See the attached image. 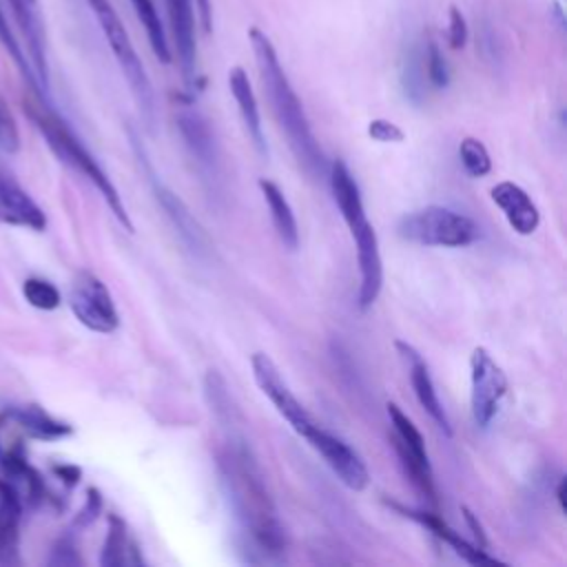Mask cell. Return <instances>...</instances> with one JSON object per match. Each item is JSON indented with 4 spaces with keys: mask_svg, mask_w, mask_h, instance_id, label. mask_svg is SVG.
<instances>
[{
    "mask_svg": "<svg viewBox=\"0 0 567 567\" xmlns=\"http://www.w3.org/2000/svg\"><path fill=\"white\" fill-rule=\"evenodd\" d=\"M248 40L255 53L259 80L264 86V93L270 102V109L277 117V124L281 133L286 135L299 166L306 171L308 177L321 179L328 177V162L326 155L310 128V122L306 117L303 104L297 97L292 84L288 82V75L279 62V55L272 47V40L259 29L250 27L248 29Z\"/></svg>",
    "mask_w": 567,
    "mask_h": 567,
    "instance_id": "6da1fadb",
    "label": "cell"
},
{
    "mask_svg": "<svg viewBox=\"0 0 567 567\" xmlns=\"http://www.w3.org/2000/svg\"><path fill=\"white\" fill-rule=\"evenodd\" d=\"M217 467L230 498V507L250 534L252 543L268 554H281L286 547L284 525L266 489L264 474L241 439H233V443L219 452Z\"/></svg>",
    "mask_w": 567,
    "mask_h": 567,
    "instance_id": "7a4b0ae2",
    "label": "cell"
},
{
    "mask_svg": "<svg viewBox=\"0 0 567 567\" xmlns=\"http://www.w3.org/2000/svg\"><path fill=\"white\" fill-rule=\"evenodd\" d=\"M328 182H330L337 208L357 244V261H359L357 301H359V308L365 310L379 299L383 288V261L379 252V239L372 224L365 217L359 186L350 168L341 159H334L328 166Z\"/></svg>",
    "mask_w": 567,
    "mask_h": 567,
    "instance_id": "3957f363",
    "label": "cell"
},
{
    "mask_svg": "<svg viewBox=\"0 0 567 567\" xmlns=\"http://www.w3.org/2000/svg\"><path fill=\"white\" fill-rule=\"evenodd\" d=\"M24 113L29 115L33 126L42 133V137L47 140L49 148L58 155V159L64 162L66 166H71L73 171H78L80 175H84L100 190V195L104 197L106 206L113 210L117 221L128 233H133L135 230L133 221H131V217H128V213L122 204V197H120L117 188L113 186L109 175L102 171L97 159L86 151V146L69 128V124L55 111H51L49 102L38 97L35 93H29V97L24 100Z\"/></svg>",
    "mask_w": 567,
    "mask_h": 567,
    "instance_id": "277c9868",
    "label": "cell"
},
{
    "mask_svg": "<svg viewBox=\"0 0 567 567\" xmlns=\"http://www.w3.org/2000/svg\"><path fill=\"white\" fill-rule=\"evenodd\" d=\"M89 9L93 11L104 40L109 42L111 53L115 55L122 75L128 82V89L140 106L142 117L146 120V124L153 128L155 124V93H153V84L148 80V73L131 42V35L122 22V18L117 16V11L113 9L111 0H86Z\"/></svg>",
    "mask_w": 567,
    "mask_h": 567,
    "instance_id": "5b68a950",
    "label": "cell"
},
{
    "mask_svg": "<svg viewBox=\"0 0 567 567\" xmlns=\"http://www.w3.org/2000/svg\"><path fill=\"white\" fill-rule=\"evenodd\" d=\"M399 235L421 246H445L461 248L481 239V226L452 208L425 206L401 217L396 226Z\"/></svg>",
    "mask_w": 567,
    "mask_h": 567,
    "instance_id": "8992f818",
    "label": "cell"
},
{
    "mask_svg": "<svg viewBox=\"0 0 567 567\" xmlns=\"http://www.w3.org/2000/svg\"><path fill=\"white\" fill-rule=\"evenodd\" d=\"M385 410H388V419H390V425H392V447L396 452L399 463L403 465L412 485L432 505H436V489H434L432 467H430L425 441H423L419 427L412 423V419L396 403L390 401L385 405Z\"/></svg>",
    "mask_w": 567,
    "mask_h": 567,
    "instance_id": "52a82bcc",
    "label": "cell"
},
{
    "mask_svg": "<svg viewBox=\"0 0 567 567\" xmlns=\"http://www.w3.org/2000/svg\"><path fill=\"white\" fill-rule=\"evenodd\" d=\"M69 308L91 332L111 334L120 326V315L104 281L91 270H78L69 288Z\"/></svg>",
    "mask_w": 567,
    "mask_h": 567,
    "instance_id": "ba28073f",
    "label": "cell"
},
{
    "mask_svg": "<svg viewBox=\"0 0 567 567\" xmlns=\"http://www.w3.org/2000/svg\"><path fill=\"white\" fill-rule=\"evenodd\" d=\"M131 142H133L137 162H140V166L144 168V173H146V177H148V184H151V188H153V193H155V199H157V204L164 208V213H166V217L171 219V224L175 226V230L179 233V239L186 244V248H188L190 252L204 255V252L208 250V239H206L202 226H199L197 219L188 213L186 204L159 179V175L155 173V168H153V164H151V159H148L144 146L140 144V140H137L133 133H131Z\"/></svg>",
    "mask_w": 567,
    "mask_h": 567,
    "instance_id": "9c48e42d",
    "label": "cell"
},
{
    "mask_svg": "<svg viewBox=\"0 0 567 567\" xmlns=\"http://www.w3.org/2000/svg\"><path fill=\"white\" fill-rule=\"evenodd\" d=\"M470 370H472V394H470L472 416L478 427H487L498 412L501 399L507 392V377L483 346H476L472 350Z\"/></svg>",
    "mask_w": 567,
    "mask_h": 567,
    "instance_id": "30bf717a",
    "label": "cell"
},
{
    "mask_svg": "<svg viewBox=\"0 0 567 567\" xmlns=\"http://www.w3.org/2000/svg\"><path fill=\"white\" fill-rule=\"evenodd\" d=\"M250 368H252V377H255V383L259 385V390L270 399V403L277 408V412L288 421V425L299 436L306 439L310 434V430L317 425V421L308 414V410L301 405V401L290 392V388L281 379L275 361L264 352H255L250 357Z\"/></svg>",
    "mask_w": 567,
    "mask_h": 567,
    "instance_id": "8fae6325",
    "label": "cell"
},
{
    "mask_svg": "<svg viewBox=\"0 0 567 567\" xmlns=\"http://www.w3.org/2000/svg\"><path fill=\"white\" fill-rule=\"evenodd\" d=\"M306 441L312 445V450L319 452V456L326 461V465L337 474V478L354 489L361 492L370 483V472L363 463V458L337 434L323 430L319 423L310 430Z\"/></svg>",
    "mask_w": 567,
    "mask_h": 567,
    "instance_id": "7c38bea8",
    "label": "cell"
},
{
    "mask_svg": "<svg viewBox=\"0 0 567 567\" xmlns=\"http://www.w3.org/2000/svg\"><path fill=\"white\" fill-rule=\"evenodd\" d=\"M173 55L188 91L197 89V42H195V4L193 0H164Z\"/></svg>",
    "mask_w": 567,
    "mask_h": 567,
    "instance_id": "4fadbf2b",
    "label": "cell"
},
{
    "mask_svg": "<svg viewBox=\"0 0 567 567\" xmlns=\"http://www.w3.org/2000/svg\"><path fill=\"white\" fill-rule=\"evenodd\" d=\"M0 224L42 233L47 228V215L29 190L16 179V175L0 164Z\"/></svg>",
    "mask_w": 567,
    "mask_h": 567,
    "instance_id": "5bb4252c",
    "label": "cell"
},
{
    "mask_svg": "<svg viewBox=\"0 0 567 567\" xmlns=\"http://www.w3.org/2000/svg\"><path fill=\"white\" fill-rule=\"evenodd\" d=\"M11 16L20 29V35L24 40L22 47H27V58L33 66V73L42 86V91L49 95V64H47V38H44V24L40 16V2L38 0H7Z\"/></svg>",
    "mask_w": 567,
    "mask_h": 567,
    "instance_id": "9a60e30c",
    "label": "cell"
},
{
    "mask_svg": "<svg viewBox=\"0 0 567 567\" xmlns=\"http://www.w3.org/2000/svg\"><path fill=\"white\" fill-rule=\"evenodd\" d=\"M394 346H396L401 359L408 365L410 383H412V390H414V396H416L419 405L430 414V419L436 423V427L445 436H452V423H450V416H447V412H445V408H443V403L436 394V388H434V381L430 377L427 363L423 361L419 350L414 346H410L408 341H396Z\"/></svg>",
    "mask_w": 567,
    "mask_h": 567,
    "instance_id": "2e32d148",
    "label": "cell"
},
{
    "mask_svg": "<svg viewBox=\"0 0 567 567\" xmlns=\"http://www.w3.org/2000/svg\"><path fill=\"white\" fill-rule=\"evenodd\" d=\"M383 503H385L388 507H392L394 512H399L401 516L412 518L414 523L427 527L439 540H443L447 547H452L454 554L461 556L465 563H470V565H501V560L494 558V556H489V554L485 551V547L472 545V543H467L465 538H461V534L454 532L441 516H436V514H432V512H423V509H412V507L401 505V503L390 501V498H383Z\"/></svg>",
    "mask_w": 567,
    "mask_h": 567,
    "instance_id": "e0dca14e",
    "label": "cell"
},
{
    "mask_svg": "<svg viewBox=\"0 0 567 567\" xmlns=\"http://www.w3.org/2000/svg\"><path fill=\"white\" fill-rule=\"evenodd\" d=\"M177 126H179V133L186 142L190 155L197 159L199 168L206 173L208 179H215L217 177V144H215V135H213L208 120L199 111L186 106L177 113Z\"/></svg>",
    "mask_w": 567,
    "mask_h": 567,
    "instance_id": "ac0fdd59",
    "label": "cell"
},
{
    "mask_svg": "<svg viewBox=\"0 0 567 567\" xmlns=\"http://www.w3.org/2000/svg\"><path fill=\"white\" fill-rule=\"evenodd\" d=\"M20 523L22 496L9 478H0V567L20 565Z\"/></svg>",
    "mask_w": 567,
    "mask_h": 567,
    "instance_id": "d6986e66",
    "label": "cell"
},
{
    "mask_svg": "<svg viewBox=\"0 0 567 567\" xmlns=\"http://www.w3.org/2000/svg\"><path fill=\"white\" fill-rule=\"evenodd\" d=\"M492 202L503 210L507 224L518 235H532L540 224V213L532 197L514 182H498L489 190Z\"/></svg>",
    "mask_w": 567,
    "mask_h": 567,
    "instance_id": "ffe728a7",
    "label": "cell"
},
{
    "mask_svg": "<svg viewBox=\"0 0 567 567\" xmlns=\"http://www.w3.org/2000/svg\"><path fill=\"white\" fill-rule=\"evenodd\" d=\"M9 421L33 441H44V443H53V441H62L66 436L73 434V425L66 421H60L55 416H51L42 405L38 403H27V405H13L7 408Z\"/></svg>",
    "mask_w": 567,
    "mask_h": 567,
    "instance_id": "44dd1931",
    "label": "cell"
},
{
    "mask_svg": "<svg viewBox=\"0 0 567 567\" xmlns=\"http://www.w3.org/2000/svg\"><path fill=\"white\" fill-rule=\"evenodd\" d=\"M228 86H230V93H233L235 104L239 109V115L244 120V126L248 131V137L252 140L255 148L261 155H268V146H266V137H264V126H261V115H259L257 97H255V91L250 86L248 73L241 66H233L228 71Z\"/></svg>",
    "mask_w": 567,
    "mask_h": 567,
    "instance_id": "7402d4cb",
    "label": "cell"
},
{
    "mask_svg": "<svg viewBox=\"0 0 567 567\" xmlns=\"http://www.w3.org/2000/svg\"><path fill=\"white\" fill-rule=\"evenodd\" d=\"M259 188H261V195L270 210L272 226H275L281 244L288 250H297L299 248V228H297V219H295V213H292L286 195L281 193V188L275 182L264 179V177L259 179Z\"/></svg>",
    "mask_w": 567,
    "mask_h": 567,
    "instance_id": "603a6c76",
    "label": "cell"
},
{
    "mask_svg": "<svg viewBox=\"0 0 567 567\" xmlns=\"http://www.w3.org/2000/svg\"><path fill=\"white\" fill-rule=\"evenodd\" d=\"M0 47L4 49V53L11 58V62H13L16 69L20 71L24 84L29 86V93H35L38 97H42V100L49 102V95L42 91V86H40V82H38V78H35V73H33V66H31L27 53H24V47L20 44L18 35L13 33V29L9 27V20H7V16H4L2 9H0Z\"/></svg>",
    "mask_w": 567,
    "mask_h": 567,
    "instance_id": "cb8c5ba5",
    "label": "cell"
},
{
    "mask_svg": "<svg viewBox=\"0 0 567 567\" xmlns=\"http://www.w3.org/2000/svg\"><path fill=\"white\" fill-rule=\"evenodd\" d=\"M131 4L135 9L137 20L142 22V27L146 31V38H148V44H151L155 58L162 64H171L173 53H171V44H168V38H166V29H164V24L159 20V13L155 9V2L153 0H131Z\"/></svg>",
    "mask_w": 567,
    "mask_h": 567,
    "instance_id": "d4e9b609",
    "label": "cell"
},
{
    "mask_svg": "<svg viewBox=\"0 0 567 567\" xmlns=\"http://www.w3.org/2000/svg\"><path fill=\"white\" fill-rule=\"evenodd\" d=\"M106 538L100 551V565L102 567H120L126 563V554L131 551V543L128 540V532H126V523L124 518H120L117 514H109L106 516Z\"/></svg>",
    "mask_w": 567,
    "mask_h": 567,
    "instance_id": "484cf974",
    "label": "cell"
},
{
    "mask_svg": "<svg viewBox=\"0 0 567 567\" xmlns=\"http://www.w3.org/2000/svg\"><path fill=\"white\" fill-rule=\"evenodd\" d=\"M22 295L27 303L38 310H55L62 303V295L58 286L42 277H27L22 281Z\"/></svg>",
    "mask_w": 567,
    "mask_h": 567,
    "instance_id": "4316f807",
    "label": "cell"
},
{
    "mask_svg": "<svg viewBox=\"0 0 567 567\" xmlns=\"http://www.w3.org/2000/svg\"><path fill=\"white\" fill-rule=\"evenodd\" d=\"M403 86H405V95L412 102H421L423 93H425V58H423V49L412 47L405 62H403Z\"/></svg>",
    "mask_w": 567,
    "mask_h": 567,
    "instance_id": "83f0119b",
    "label": "cell"
},
{
    "mask_svg": "<svg viewBox=\"0 0 567 567\" xmlns=\"http://www.w3.org/2000/svg\"><path fill=\"white\" fill-rule=\"evenodd\" d=\"M458 155H461V164L463 168L472 175V177H483L492 171V159L489 153L485 148V144L476 137H465L458 146Z\"/></svg>",
    "mask_w": 567,
    "mask_h": 567,
    "instance_id": "f1b7e54d",
    "label": "cell"
},
{
    "mask_svg": "<svg viewBox=\"0 0 567 567\" xmlns=\"http://www.w3.org/2000/svg\"><path fill=\"white\" fill-rule=\"evenodd\" d=\"M423 58H425V78H427V82L434 89H445L450 84V66H447V60H445L443 51L439 49V44L427 42L425 51H423Z\"/></svg>",
    "mask_w": 567,
    "mask_h": 567,
    "instance_id": "f546056e",
    "label": "cell"
},
{
    "mask_svg": "<svg viewBox=\"0 0 567 567\" xmlns=\"http://www.w3.org/2000/svg\"><path fill=\"white\" fill-rule=\"evenodd\" d=\"M20 148V131L18 124L9 111V106L4 104V100L0 97V151L2 153H16Z\"/></svg>",
    "mask_w": 567,
    "mask_h": 567,
    "instance_id": "4dcf8cb0",
    "label": "cell"
},
{
    "mask_svg": "<svg viewBox=\"0 0 567 567\" xmlns=\"http://www.w3.org/2000/svg\"><path fill=\"white\" fill-rule=\"evenodd\" d=\"M102 494H100V489L97 487H89L86 489V496H84V505H82V509L78 512V516H75V520H73V527L75 529H82V527H89V525H93L95 520H97V516L102 514Z\"/></svg>",
    "mask_w": 567,
    "mask_h": 567,
    "instance_id": "1f68e13d",
    "label": "cell"
},
{
    "mask_svg": "<svg viewBox=\"0 0 567 567\" xmlns=\"http://www.w3.org/2000/svg\"><path fill=\"white\" fill-rule=\"evenodd\" d=\"M447 44L458 51L467 44V20L458 7H450L447 13Z\"/></svg>",
    "mask_w": 567,
    "mask_h": 567,
    "instance_id": "d6a6232c",
    "label": "cell"
},
{
    "mask_svg": "<svg viewBox=\"0 0 567 567\" xmlns=\"http://www.w3.org/2000/svg\"><path fill=\"white\" fill-rule=\"evenodd\" d=\"M82 558L75 549V543H73V536H62L58 538V543L53 545L51 549V556H49V565H80Z\"/></svg>",
    "mask_w": 567,
    "mask_h": 567,
    "instance_id": "836d02e7",
    "label": "cell"
},
{
    "mask_svg": "<svg viewBox=\"0 0 567 567\" xmlns=\"http://www.w3.org/2000/svg\"><path fill=\"white\" fill-rule=\"evenodd\" d=\"M368 135L377 142H403V131L390 120H372L368 124Z\"/></svg>",
    "mask_w": 567,
    "mask_h": 567,
    "instance_id": "e575fe53",
    "label": "cell"
},
{
    "mask_svg": "<svg viewBox=\"0 0 567 567\" xmlns=\"http://www.w3.org/2000/svg\"><path fill=\"white\" fill-rule=\"evenodd\" d=\"M51 472L66 485V487H75L82 478V470L73 463H55L51 465Z\"/></svg>",
    "mask_w": 567,
    "mask_h": 567,
    "instance_id": "d590c367",
    "label": "cell"
},
{
    "mask_svg": "<svg viewBox=\"0 0 567 567\" xmlns=\"http://www.w3.org/2000/svg\"><path fill=\"white\" fill-rule=\"evenodd\" d=\"M195 4V16L199 18V24L204 29V33L213 31V4L210 0H193Z\"/></svg>",
    "mask_w": 567,
    "mask_h": 567,
    "instance_id": "8d00e7d4",
    "label": "cell"
},
{
    "mask_svg": "<svg viewBox=\"0 0 567 567\" xmlns=\"http://www.w3.org/2000/svg\"><path fill=\"white\" fill-rule=\"evenodd\" d=\"M461 512H463V516H465V520H467V525H470V529L474 532V536H476V540H478V545L481 547H487V536H485V532H483V525L476 520V516H474V512L470 509V507H461Z\"/></svg>",
    "mask_w": 567,
    "mask_h": 567,
    "instance_id": "74e56055",
    "label": "cell"
},
{
    "mask_svg": "<svg viewBox=\"0 0 567 567\" xmlns=\"http://www.w3.org/2000/svg\"><path fill=\"white\" fill-rule=\"evenodd\" d=\"M556 498H558L560 509H565V478H560V483H558V487H556Z\"/></svg>",
    "mask_w": 567,
    "mask_h": 567,
    "instance_id": "f35d334b",
    "label": "cell"
}]
</instances>
